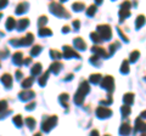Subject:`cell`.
Masks as SVG:
<instances>
[{
    "label": "cell",
    "mask_w": 146,
    "mask_h": 136,
    "mask_svg": "<svg viewBox=\"0 0 146 136\" xmlns=\"http://www.w3.org/2000/svg\"><path fill=\"white\" fill-rule=\"evenodd\" d=\"M7 0H0V9H4L6 5H7Z\"/></svg>",
    "instance_id": "obj_17"
},
{
    "label": "cell",
    "mask_w": 146,
    "mask_h": 136,
    "mask_svg": "<svg viewBox=\"0 0 146 136\" xmlns=\"http://www.w3.org/2000/svg\"><path fill=\"white\" fill-rule=\"evenodd\" d=\"M1 81L3 84L5 85L6 88H11V84H12V77L10 74H4L1 77Z\"/></svg>",
    "instance_id": "obj_2"
},
{
    "label": "cell",
    "mask_w": 146,
    "mask_h": 136,
    "mask_svg": "<svg viewBox=\"0 0 146 136\" xmlns=\"http://www.w3.org/2000/svg\"><path fill=\"white\" fill-rule=\"evenodd\" d=\"M6 107H7V102L6 101H0V113L5 111Z\"/></svg>",
    "instance_id": "obj_13"
},
{
    "label": "cell",
    "mask_w": 146,
    "mask_h": 136,
    "mask_svg": "<svg viewBox=\"0 0 146 136\" xmlns=\"http://www.w3.org/2000/svg\"><path fill=\"white\" fill-rule=\"evenodd\" d=\"M40 50H42L40 46H34V49H32V55H38L40 52Z\"/></svg>",
    "instance_id": "obj_15"
},
{
    "label": "cell",
    "mask_w": 146,
    "mask_h": 136,
    "mask_svg": "<svg viewBox=\"0 0 146 136\" xmlns=\"http://www.w3.org/2000/svg\"><path fill=\"white\" fill-rule=\"evenodd\" d=\"M46 79H48V72L42 77V78H40V80H39L40 85H44V84H45V81H46Z\"/></svg>",
    "instance_id": "obj_16"
},
{
    "label": "cell",
    "mask_w": 146,
    "mask_h": 136,
    "mask_svg": "<svg viewBox=\"0 0 146 136\" xmlns=\"http://www.w3.org/2000/svg\"><path fill=\"white\" fill-rule=\"evenodd\" d=\"M55 121H56V117H51V118H49V119H46L45 121H43V130L49 131L55 125Z\"/></svg>",
    "instance_id": "obj_1"
},
{
    "label": "cell",
    "mask_w": 146,
    "mask_h": 136,
    "mask_svg": "<svg viewBox=\"0 0 146 136\" xmlns=\"http://www.w3.org/2000/svg\"><path fill=\"white\" fill-rule=\"evenodd\" d=\"M60 67H61V65H60V63H54V65L51 66V69L55 72V73H57V72H58V69H60Z\"/></svg>",
    "instance_id": "obj_14"
},
{
    "label": "cell",
    "mask_w": 146,
    "mask_h": 136,
    "mask_svg": "<svg viewBox=\"0 0 146 136\" xmlns=\"http://www.w3.org/2000/svg\"><path fill=\"white\" fill-rule=\"evenodd\" d=\"M27 3H21L20 4V5H18L17 6V10H16V13H17V15H21V13L22 12H25L26 10H27Z\"/></svg>",
    "instance_id": "obj_6"
},
{
    "label": "cell",
    "mask_w": 146,
    "mask_h": 136,
    "mask_svg": "<svg viewBox=\"0 0 146 136\" xmlns=\"http://www.w3.org/2000/svg\"><path fill=\"white\" fill-rule=\"evenodd\" d=\"M32 108H34V103H29V105L27 106V110H32Z\"/></svg>",
    "instance_id": "obj_21"
},
{
    "label": "cell",
    "mask_w": 146,
    "mask_h": 136,
    "mask_svg": "<svg viewBox=\"0 0 146 136\" xmlns=\"http://www.w3.org/2000/svg\"><path fill=\"white\" fill-rule=\"evenodd\" d=\"M15 26H16L15 18H12V17H9L7 21H6V28H7L9 30H11V29L15 28Z\"/></svg>",
    "instance_id": "obj_3"
},
{
    "label": "cell",
    "mask_w": 146,
    "mask_h": 136,
    "mask_svg": "<svg viewBox=\"0 0 146 136\" xmlns=\"http://www.w3.org/2000/svg\"><path fill=\"white\" fill-rule=\"evenodd\" d=\"M13 123H15L18 128L22 126V118H21V116H16L15 118H13Z\"/></svg>",
    "instance_id": "obj_10"
},
{
    "label": "cell",
    "mask_w": 146,
    "mask_h": 136,
    "mask_svg": "<svg viewBox=\"0 0 146 136\" xmlns=\"http://www.w3.org/2000/svg\"><path fill=\"white\" fill-rule=\"evenodd\" d=\"M28 23H29V21L27 20V18H22V20H20V22H18V26H17L18 30H22V29H25L26 27L28 26Z\"/></svg>",
    "instance_id": "obj_4"
},
{
    "label": "cell",
    "mask_w": 146,
    "mask_h": 136,
    "mask_svg": "<svg viewBox=\"0 0 146 136\" xmlns=\"http://www.w3.org/2000/svg\"><path fill=\"white\" fill-rule=\"evenodd\" d=\"M9 55V50H3V51H0V56H3V57H5Z\"/></svg>",
    "instance_id": "obj_18"
},
{
    "label": "cell",
    "mask_w": 146,
    "mask_h": 136,
    "mask_svg": "<svg viewBox=\"0 0 146 136\" xmlns=\"http://www.w3.org/2000/svg\"><path fill=\"white\" fill-rule=\"evenodd\" d=\"M20 96L22 100H29L34 96V92L33 91H23V92L20 94Z\"/></svg>",
    "instance_id": "obj_5"
},
{
    "label": "cell",
    "mask_w": 146,
    "mask_h": 136,
    "mask_svg": "<svg viewBox=\"0 0 146 136\" xmlns=\"http://www.w3.org/2000/svg\"><path fill=\"white\" fill-rule=\"evenodd\" d=\"M1 16H3V15H1V13H0V18H1Z\"/></svg>",
    "instance_id": "obj_22"
},
{
    "label": "cell",
    "mask_w": 146,
    "mask_h": 136,
    "mask_svg": "<svg viewBox=\"0 0 146 136\" xmlns=\"http://www.w3.org/2000/svg\"><path fill=\"white\" fill-rule=\"evenodd\" d=\"M39 34L40 35H50V34H51V30H49L46 28H40Z\"/></svg>",
    "instance_id": "obj_12"
},
{
    "label": "cell",
    "mask_w": 146,
    "mask_h": 136,
    "mask_svg": "<svg viewBox=\"0 0 146 136\" xmlns=\"http://www.w3.org/2000/svg\"><path fill=\"white\" fill-rule=\"evenodd\" d=\"M26 123H27V125H28L31 129H33L34 126H35V120L33 119V118H27V119H26Z\"/></svg>",
    "instance_id": "obj_9"
},
{
    "label": "cell",
    "mask_w": 146,
    "mask_h": 136,
    "mask_svg": "<svg viewBox=\"0 0 146 136\" xmlns=\"http://www.w3.org/2000/svg\"><path fill=\"white\" fill-rule=\"evenodd\" d=\"M16 75H17V79H21V78H22V73H21L20 71L16 72Z\"/></svg>",
    "instance_id": "obj_20"
},
{
    "label": "cell",
    "mask_w": 146,
    "mask_h": 136,
    "mask_svg": "<svg viewBox=\"0 0 146 136\" xmlns=\"http://www.w3.org/2000/svg\"><path fill=\"white\" fill-rule=\"evenodd\" d=\"M40 71H42V66H40L39 63H36V65H35L33 68H32V73H33L34 75H36V74H38Z\"/></svg>",
    "instance_id": "obj_8"
},
{
    "label": "cell",
    "mask_w": 146,
    "mask_h": 136,
    "mask_svg": "<svg viewBox=\"0 0 146 136\" xmlns=\"http://www.w3.org/2000/svg\"><path fill=\"white\" fill-rule=\"evenodd\" d=\"M32 81H33V78H27L23 83H22V86H23V88H29L31 84H32Z\"/></svg>",
    "instance_id": "obj_11"
},
{
    "label": "cell",
    "mask_w": 146,
    "mask_h": 136,
    "mask_svg": "<svg viewBox=\"0 0 146 136\" xmlns=\"http://www.w3.org/2000/svg\"><path fill=\"white\" fill-rule=\"evenodd\" d=\"M13 62L16 63V65H21L22 62V53L21 52H16L15 55H13Z\"/></svg>",
    "instance_id": "obj_7"
},
{
    "label": "cell",
    "mask_w": 146,
    "mask_h": 136,
    "mask_svg": "<svg viewBox=\"0 0 146 136\" xmlns=\"http://www.w3.org/2000/svg\"><path fill=\"white\" fill-rule=\"evenodd\" d=\"M44 23H46V17H40V20H39V24L42 26Z\"/></svg>",
    "instance_id": "obj_19"
}]
</instances>
